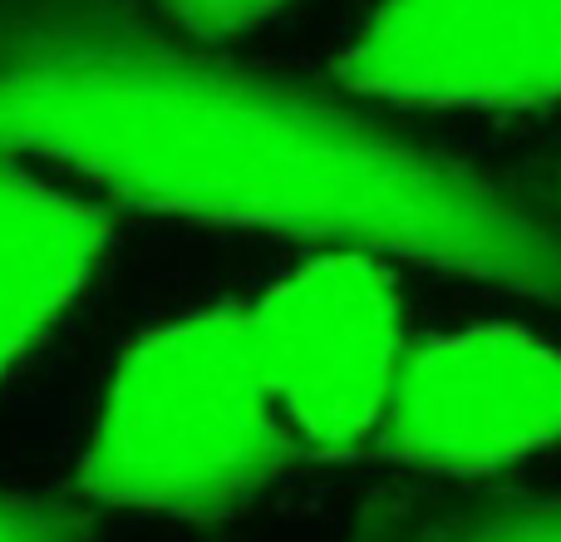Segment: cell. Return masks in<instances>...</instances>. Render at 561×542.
<instances>
[{"instance_id":"obj_5","label":"cell","mask_w":561,"mask_h":542,"mask_svg":"<svg viewBox=\"0 0 561 542\" xmlns=\"http://www.w3.org/2000/svg\"><path fill=\"white\" fill-rule=\"evenodd\" d=\"M340 79L394 104H561V0H385Z\"/></svg>"},{"instance_id":"obj_4","label":"cell","mask_w":561,"mask_h":542,"mask_svg":"<svg viewBox=\"0 0 561 542\" xmlns=\"http://www.w3.org/2000/svg\"><path fill=\"white\" fill-rule=\"evenodd\" d=\"M561 444V346L468 326L409 346L379 449L428 474H493Z\"/></svg>"},{"instance_id":"obj_1","label":"cell","mask_w":561,"mask_h":542,"mask_svg":"<svg viewBox=\"0 0 561 542\" xmlns=\"http://www.w3.org/2000/svg\"><path fill=\"white\" fill-rule=\"evenodd\" d=\"M187 223L399 257L561 306V217L503 178L227 65L134 0H0V158Z\"/></svg>"},{"instance_id":"obj_2","label":"cell","mask_w":561,"mask_h":542,"mask_svg":"<svg viewBox=\"0 0 561 542\" xmlns=\"http://www.w3.org/2000/svg\"><path fill=\"white\" fill-rule=\"evenodd\" d=\"M300 459L247 340L242 306H203L144 330L118 355L79 454L89 504L222 518Z\"/></svg>"},{"instance_id":"obj_6","label":"cell","mask_w":561,"mask_h":542,"mask_svg":"<svg viewBox=\"0 0 561 542\" xmlns=\"http://www.w3.org/2000/svg\"><path fill=\"white\" fill-rule=\"evenodd\" d=\"M114 223L0 158V385L55 336L108 257Z\"/></svg>"},{"instance_id":"obj_9","label":"cell","mask_w":561,"mask_h":542,"mask_svg":"<svg viewBox=\"0 0 561 542\" xmlns=\"http://www.w3.org/2000/svg\"><path fill=\"white\" fill-rule=\"evenodd\" d=\"M280 5H286V0H158L168 25L187 30V35L203 39V45L256 25V20H266Z\"/></svg>"},{"instance_id":"obj_3","label":"cell","mask_w":561,"mask_h":542,"mask_svg":"<svg viewBox=\"0 0 561 542\" xmlns=\"http://www.w3.org/2000/svg\"><path fill=\"white\" fill-rule=\"evenodd\" d=\"M242 310L256 375L300 454L345 459L375 444L409 355L404 296L385 257L335 247Z\"/></svg>"},{"instance_id":"obj_10","label":"cell","mask_w":561,"mask_h":542,"mask_svg":"<svg viewBox=\"0 0 561 542\" xmlns=\"http://www.w3.org/2000/svg\"><path fill=\"white\" fill-rule=\"evenodd\" d=\"M557 203H561V168H557ZM561 217V213H557Z\"/></svg>"},{"instance_id":"obj_7","label":"cell","mask_w":561,"mask_h":542,"mask_svg":"<svg viewBox=\"0 0 561 542\" xmlns=\"http://www.w3.org/2000/svg\"><path fill=\"white\" fill-rule=\"evenodd\" d=\"M359 542H561V494H503L389 513Z\"/></svg>"},{"instance_id":"obj_8","label":"cell","mask_w":561,"mask_h":542,"mask_svg":"<svg viewBox=\"0 0 561 542\" xmlns=\"http://www.w3.org/2000/svg\"><path fill=\"white\" fill-rule=\"evenodd\" d=\"M0 542H89V513L59 498L0 488Z\"/></svg>"}]
</instances>
